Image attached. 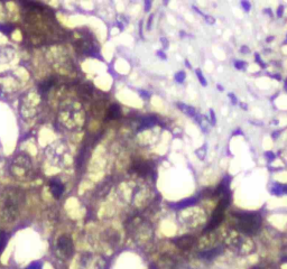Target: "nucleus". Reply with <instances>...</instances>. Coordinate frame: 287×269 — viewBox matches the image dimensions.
<instances>
[{"label":"nucleus","mask_w":287,"mask_h":269,"mask_svg":"<svg viewBox=\"0 0 287 269\" xmlns=\"http://www.w3.org/2000/svg\"><path fill=\"white\" fill-rule=\"evenodd\" d=\"M235 66H236L238 70H242V69H244V66H246V63L242 62V61H236Z\"/></svg>","instance_id":"ddd939ff"},{"label":"nucleus","mask_w":287,"mask_h":269,"mask_svg":"<svg viewBox=\"0 0 287 269\" xmlns=\"http://www.w3.org/2000/svg\"><path fill=\"white\" fill-rule=\"evenodd\" d=\"M184 79H185L184 72H179V73L175 74V80L179 82V83H182V82L184 81Z\"/></svg>","instance_id":"9b49d317"},{"label":"nucleus","mask_w":287,"mask_h":269,"mask_svg":"<svg viewBox=\"0 0 287 269\" xmlns=\"http://www.w3.org/2000/svg\"><path fill=\"white\" fill-rule=\"evenodd\" d=\"M241 5L243 6L244 10H247V11H248L249 8H250V4H249V2H246V1H242V2H241Z\"/></svg>","instance_id":"4468645a"},{"label":"nucleus","mask_w":287,"mask_h":269,"mask_svg":"<svg viewBox=\"0 0 287 269\" xmlns=\"http://www.w3.org/2000/svg\"><path fill=\"white\" fill-rule=\"evenodd\" d=\"M50 187H51L52 195L55 199H58L64 192V185L58 180H53L51 182V184H50Z\"/></svg>","instance_id":"7ed1b4c3"},{"label":"nucleus","mask_w":287,"mask_h":269,"mask_svg":"<svg viewBox=\"0 0 287 269\" xmlns=\"http://www.w3.org/2000/svg\"><path fill=\"white\" fill-rule=\"evenodd\" d=\"M179 106H181L179 109L182 110V111H184L185 113H187V114H190V116H194L195 114V111H194V109L193 108H191V106H185V104H181V103H179Z\"/></svg>","instance_id":"9d476101"},{"label":"nucleus","mask_w":287,"mask_h":269,"mask_svg":"<svg viewBox=\"0 0 287 269\" xmlns=\"http://www.w3.org/2000/svg\"><path fill=\"white\" fill-rule=\"evenodd\" d=\"M57 250L64 258H70L73 253V242L69 236L60 237L57 241Z\"/></svg>","instance_id":"f03ea898"},{"label":"nucleus","mask_w":287,"mask_h":269,"mask_svg":"<svg viewBox=\"0 0 287 269\" xmlns=\"http://www.w3.org/2000/svg\"><path fill=\"white\" fill-rule=\"evenodd\" d=\"M148 166H147L146 164L141 163V162H137V163L134 165V170L135 172H137L138 174H140V175H145L147 174L149 170H148Z\"/></svg>","instance_id":"423d86ee"},{"label":"nucleus","mask_w":287,"mask_h":269,"mask_svg":"<svg viewBox=\"0 0 287 269\" xmlns=\"http://www.w3.org/2000/svg\"><path fill=\"white\" fill-rule=\"evenodd\" d=\"M7 241H8V234L6 232L1 231L0 232V255L2 253L4 249L6 248Z\"/></svg>","instance_id":"6e6552de"},{"label":"nucleus","mask_w":287,"mask_h":269,"mask_svg":"<svg viewBox=\"0 0 287 269\" xmlns=\"http://www.w3.org/2000/svg\"><path fill=\"white\" fill-rule=\"evenodd\" d=\"M281 11H284V7H279V10H278V16H281Z\"/></svg>","instance_id":"f3484780"},{"label":"nucleus","mask_w":287,"mask_h":269,"mask_svg":"<svg viewBox=\"0 0 287 269\" xmlns=\"http://www.w3.org/2000/svg\"><path fill=\"white\" fill-rule=\"evenodd\" d=\"M196 74H198V80H200V82H201V83H202L203 85H206V81H205V77L202 74H201V71H200V70H196Z\"/></svg>","instance_id":"f8f14e48"},{"label":"nucleus","mask_w":287,"mask_h":269,"mask_svg":"<svg viewBox=\"0 0 287 269\" xmlns=\"http://www.w3.org/2000/svg\"><path fill=\"white\" fill-rule=\"evenodd\" d=\"M120 116H121V110L118 104H112L109 108L108 114H107L108 119H118Z\"/></svg>","instance_id":"39448f33"},{"label":"nucleus","mask_w":287,"mask_h":269,"mask_svg":"<svg viewBox=\"0 0 287 269\" xmlns=\"http://www.w3.org/2000/svg\"><path fill=\"white\" fill-rule=\"evenodd\" d=\"M235 216L237 218L238 230L246 234H255L261 225V218L258 213H236Z\"/></svg>","instance_id":"f257e3e1"},{"label":"nucleus","mask_w":287,"mask_h":269,"mask_svg":"<svg viewBox=\"0 0 287 269\" xmlns=\"http://www.w3.org/2000/svg\"><path fill=\"white\" fill-rule=\"evenodd\" d=\"M195 202H196V199H188V200L181 201L179 203L176 204V207H188V205L194 204Z\"/></svg>","instance_id":"1a4fd4ad"},{"label":"nucleus","mask_w":287,"mask_h":269,"mask_svg":"<svg viewBox=\"0 0 287 269\" xmlns=\"http://www.w3.org/2000/svg\"><path fill=\"white\" fill-rule=\"evenodd\" d=\"M266 157H267L268 159L270 160L271 158H275V155H273V154H270V151H267V153H266Z\"/></svg>","instance_id":"dca6fc26"},{"label":"nucleus","mask_w":287,"mask_h":269,"mask_svg":"<svg viewBox=\"0 0 287 269\" xmlns=\"http://www.w3.org/2000/svg\"><path fill=\"white\" fill-rule=\"evenodd\" d=\"M37 268H40V266H39V263H32V266L29 267L28 269H37Z\"/></svg>","instance_id":"2eb2a0df"},{"label":"nucleus","mask_w":287,"mask_h":269,"mask_svg":"<svg viewBox=\"0 0 287 269\" xmlns=\"http://www.w3.org/2000/svg\"><path fill=\"white\" fill-rule=\"evenodd\" d=\"M271 194L275 195H281L284 194V193H287V186L286 185H274V187L270 190Z\"/></svg>","instance_id":"0eeeda50"},{"label":"nucleus","mask_w":287,"mask_h":269,"mask_svg":"<svg viewBox=\"0 0 287 269\" xmlns=\"http://www.w3.org/2000/svg\"><path fill=\"white\" fill-rule=\"evenodd\" d=\"M194 243V239L192 237H182L179 240H176V244L182 249H188Z\"/></svg>","instance_id":"20e7f679"}]
</instances>
